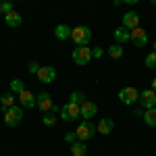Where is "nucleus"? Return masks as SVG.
<instances>
[{
    "instance_id": "obj_13",
    "label": "nucleus",
    "mask_w": 156,
    "mask_h": 156,
    "mask_svg": "<svg viewBox=\"0 0 156 156\" xmlns=\"http://www.w3.org/2000/svg\"><path fill=\"white\" fill-rule=\"evenodd\" d=\"M19 102H21V106H23V108H34L37 100H36V96H34L29 90H25L23 94H19Z\"/></svg>"
},
{
    "instance_id": "obj_4",
    "label": "nucleus",
    "mask_w": 156,
    "mask_h": 156,
    "mask_svg": "<svg viewBox=\"0 0 156 156\" xmlns=\"http://www.w3.org/2000/svg\"><path fill=\"white\" fill-rule=\"evenodd\" d=\"M23 121V108L21 106H12L9 110H4V123L6 127H17Z\"/></svg>"
},
{
    "instance_id": "obj_27",
    "label": "nucleus",
    "mask_w": 156,
    "mask_h": 156,
    "mask_svg": "<svg viewBox=\"0 0 156 156\" xmlns=\"http://www.w3.org/2000/svg\"><path fill=\"white\" fill-rule=\"evenodd\" d=\"M75 137H77V135H75V133H65V142H69V144H75Z\"/></svg>"
},
{
    "instance_id": "obj_23",
    "label": "nucleus",
    "mask_w": 156,
    "mask_h": 156,
    "mask_svg": "<svg viewBox=\"0 0 156 156\" xmlns=\"http://www.w3.org/2000/svg\"><path fill=\"white\" fill-rule=\"evenodd\" d=\"M11 90H12V92H17V94H23V92H25V83L21 81V79H12V81H11Z\"/></svg>"
},
{
    "instance_id": "obj_18",
    "label": "nucleus",
    "mask_w": 156,
    "mask_h": 156,
    "mask_svg": "<svg viewBox=\"0 0 156 156\" xmlns=\"http://www.w3.org/2000/svg\"><path fill=\"white\" fill-rule=\"evenodd\" d=\"M71 154L73 156H85L87 154L85 142H75V144H71Z\"/></svg>"
},
{
    "instance_id": "obj_11",
    "label": "nucleus",
    "mask_w": 156,
    "mask_h": 156,
    "mask_svg": "<svg viewBox=\"0 0 156 156\" xmlns=\"http://www.w3.org/2000/svg\"><path fill=\"white\" fill-rule=\"evenodd\" d=\"M123 27L125 29H135V27H140V15L135 11H129L123 15Z\"/></svg>"
},
{
    "instance_id": "obj_6",
    "label": "nucleus",
    "mask_w": 156,
    "mask_h": 156,
    "mask_svg": "<svg viewBox=\"0 0 156 156\" xmlns=\"http://www.w3.org/2000/svg\"><path fill=\"white\" fill-rule=\"evenodd\" d=\"M119 100L123 104H133V102L140 100V92H137L135 87H123L119 92Z\"/></svg>"
},
{
    "instance_id": "obj_9",
    "label": "nucleus",
    "mask_w": 156,
    "mask_h": 156,
    "mask_svg": "<svg viewBox=\"0 0 156 156\" xmlns=\"http://www.w3.org/2000/svg\"><path fill=\"white\" fill-rule=\"evenodd\" d=\"M131 42L137 48H144L146 44H148V34L142 27H135V29H131Z\"/></svg>"
},
{
    "instance_id": "obj_1",
    "label": "nucleus",
    "mask_w": 156,
    "mask_h": 156,
    "mask_svg": "<svg viewBox=\"0 0 156 156\" xmlns=\"http://www.w3.org/2000/svg\"><path fill=\"white\" fill-rule=\"evenodd\" d=\"M71 40L79 46V48H81V46H87L90 40H92V29H90L87 25H77V27H73Z\"/></svg>"
},
{
    "instance_id": "obj_2",
    "label": "nucleus",
    "mask_w": 156,
    "mask_h": 156,
    "mask_svg": "<svg viewBox=\"0 0 156 156\" xmlns=\"http://www.w3.org/2000/svg\"><path fill=\"white\" fill-rule=\"evenodd\" d=\"M96 125L92 123V121H81L79 125H77V129H75V135L79 137V142H87V140H92L94 137V133H96Z\"/></svg>"
},
{
    "instance_id": "obj_30",
    "label": "nucleus",
    "mask_w": 156,
    "mask_h": 156,
    "mask_svg": "<svg viewBox=\"0 0 156 156\" xmlns=\"http://www.w3.org/2000/svg\"><path fill=\"white\" fill-rule=\"evenodd\" d=\"M152 92H156V77L152 79Z\"/></svg>"
},
{
    "instance_id": "obj_17",
    "label": "nucleus",
    "mask_w": 156,
    "mask_h": 156,
    "mask_svg": "<svg viewBox=\"0 0 156 156\" xmlns=\"http://www.w3.org/2000/svg\"><path fill=\"white\" fill-rule=\"evenodd\" d=\"M4 21H6L9 27H19V25L23 23V17L17 11H12V12H9V15H4Z\"/></svg>"
},
{
    "instance_id": "obj_28",
    "label": "nucleus",
    "mask_w": 156,
    "mask_h": 156,
    "mask_svg": "<svg viewBox=\"0 0 156 156\" xmlns=\"http://www.w3.org/2000/svg\"><path fill=\"white\" fill-rule=\"evenodd\" d=\"M37 71H40V65H37V62H29V73L37 75Z\"/></svg>"
},
{
    "instance_id": "obj_20",
    "label": "nucleus",
    "mask_w": 156,
    "mask_h": 156,
    "mask_svg": "<svg viewBox=\"0 0 156 156\" xmlns=\"http://www.w3.org/2000/svg\"><path fill=\"white\" fill-rule=\"evenodd\" d=\"M0 104H2V110H9V108L15 106V96L12 94H4L0 98Z\"/></svg>"
},
{
    "instance_id": "obj_12",
    "label": "nucleus",
    "mask_w": 156,
    "mask_h": 156,
    "mask_svg": "<svg viewBox=\"0 0 156 156\" xmlns=\"http://www.w3.org/2000/svg\"><path fill=\"white\" fill-rule=\"evenodd\" d=\"M96 112H98V106L92 100H85L83 104H81V117L85 121H92V117H96Z\"/></svg>"
},
{
    "instance_id": "obj_22",
    "label": "nucleus",
    "mask_w": 156,
    "mask_h": 156,
    "mask_svg": "<svg viewBox=\"0 0 156 156\" xmlns=\"http://www.w3.org/2000/svg\"><path fill=\"white\" fill-rule=\"evenodd\" d=\"M69 100H71L73 104H79V106H81V104H83V102L87 100V98H85V94H83V92H73Z\"/></svg>"
},
{
    "instance_id": "obj_16",
    "label": "nucleus",
    "mask_w": 156,
    "mask_h": 156,
    "mask_svg": "<svg viewBox=\"0 0 156 156\" xmlns=\"http://www.w3.org/2000/svg\"><path fill=\"white\" fill-rule=\"evenodd\" d=\"M96 129H98V133H102V135H108V133L115 129V121L112 119H102L100 123L96 125Z\"/></svg>"
},
{
    "instance_id": "obj_10",
    "label": "nucleus",
    "mask_w": 156,
    "mask_h": 156,
    "mask_svg": "<svg viewBox=\"0 0 156 156\" xmlns=\"http://www.w3.org/2000/svg\"><path fill=\"white\" fill-rule=\"evenodd\" d=\"M36 106H40V110L42 112H48V110H52L54 108V104H52V98H50L48 92H42L40 96H36Z\"/></svg>"
},
{
    "instance_id": "obj_7",
    "label": "nucleus",
    "mask_w": 156,
    "mask_h": 156,
    "mask_svg": "<svg viewBox=\"0 0 156 156\" xmlns=\"http://www.w3.org/2000/svg\"><path fill=\"white\" fill-rule=\"evenodd\" d=\"M140 104H142L146 110L156 108V92H152V90H144V92H140Z\"/></svg>"
},
{
    "instance_id": "obj_25",
    "label": "nucleus",
    "mask_w": 156,
    "mask_h": 156,
    "mask_svg": "<svg viewBox=\"0 0 156 156\" xmlns=\"http://www.w3.org/2000/svg\"><path fill=\"white\" fill-rule=\"evenodd\" d=\"M0 12H2V15L12 12V4H11V2H0Z\"/></svg>"
},
{
    "instance_id": "obj_3",
    "label": "nucleus",
    "mask_w": 156,
    "mask_h": 156,
    "mask_svg": "<svg viewBox=\"0 0 156 156\" xmlns=\"http://www.w3.org/2000/svg\"><path fill=\"white\" fill-rule=\"evenodd\" d=\"M60 119L62 121H75L77 117H81V106L79 104H73V102H67L60 106Z\"/></svg>"
},
{
    "instance_id": "obj_24",
    "label": "nucleus",
    "mask_w": 156,
    "mask_h": 156,
    "mask_svg": "<svg viewBox=\"0 0 156 156\" xmlns=\"http://www.w3.org/2000/svg\"><path fill=\"white\" fill-rule=\"evenodd\" d=\"M146 67L148 69H156V52H150L146 56Z\"/></svg>"
},
{
    "instance_id": "obj_19",
    "label": "nucleus",
    "mask_w": 156,
    "mask_h": 156,
    "mask_svg": "<svg viewBox=\"0 0 156 156\" xmlns=\"http://www.w3.org/2000/svg\"><path fill=\"white\" fill-rule=\"evenodd\" d=\"M144 121H146L148 127H156V108L144 110Z\"/></svg>"
},
{
    "instance_id": "obj_29",
    "label": "nucleus",
    "mask_w": 156,
    "mask_h": 156,
    "mask_svg": "<svg viewBox=\"0 0 156 156\" xmlns=\"http://www.w3.org/2000/svg\"><path fill=\"white\" fill-rule=\"evenodd\" d=\"M54 121H56V119L48 115V117H44V125H46V127H52V125H54Z\"/></svg>"
},
{
    "instance_id": "obj_26",
    "label": "nucleus",
    "mask_w": 156,
    "mask_h": 156,
    "mask_svg": "<svg viewBox=\"0 0 156 156\" xmlns=\"http://www.w3.org/2000/svg\"><path fill=\"white\" fill-rule=\"evenodd\" d=\"M102 54H104V48H92V56L94 58H100Z\"/></svg>"
},
{
    "instance_id": "obj_21",
    "label": "nucleus",
    "mask_w": 156,
    "mask_h": 156,
    "mask_svg": "<svg viewBox=\"0 0 156 156\" xmlns=\"http://www.w3.org/2000/svg\"><path fill=\"white\" fill-rule=\"evenodd\" d=\"M106 52H108L110 58H121V56H123V46H121V44H115V46H110Z\"/></svg>"
},
{
    "instance_id": "obj_5",
    "label": "nucleus",
    "mask_w": 156,
    "mask_h": 156,
    "mask_svg": "<svg viewBox=\"0 0 156 156\" xmlns=\"http://www.w3.org/2000/svg\"><path fill=\"white\" fill-rule=\"evenodd\" d=\"M92 58H94L92 50L87 48V46H81V48L73 50V62H77V65H87Z\"/></svg>"
},
{
    "instance_id": "obj_15",
    "label": "nucleus",
    "mask_w": 156,
    "mask_h": 156,
    "mask_svg": "<svg viewBox=\"0 0 156 156\" xmlns=\"http://www.w3.org/2000/svg\"><path fill=\"white\" fill-rule=\"evenodd\" d=\"M71 34H73V29L65 23L56 25V29H54V36L58 37V40H71Z\"/></svg>"
},
{
    "instance_id": "obj_8",
    "label": "nucleus",
    "mask_w": 156,
    "mask_h": 156,
    "mask_svg": "<svg viewBox=\"0 0 156 156\" xmlns=\"http://www.w3.org/2000/svg\"><path fill=\"white\" fill-rule=\"evenodd\" d=\"M37 79H40L42 83H52V81L56 79V69H54V67H40Z\"/></svg>"
},
{
    "instance_id": "obj_14",
    "label": "nucleus",
    "mask_w": 156,
    "mask_h": 156,
    "mask_svg": "<svg viewBox=\"0 0 156 156\" xmlns=\"http://www.w3.org/2000/svg\"><path fill=\"white\" fill-rule=\"evenodd\" d=\"M112 36H115V40H117V44H125V42H131V31H127V29H125L123 25L115 29V34H112Z\"/></svg>"
},
{
    "instance_id": "obj_31",
    "label": "nucleus",
    "mask_w": 156,
    "mask_h": 156,
    "mask_svg": "<svg viewBox=\"0 0 156 156\" xmlns=\"http://www.w3.org/2000/svg\"><path fill=\"white\" fill-rule=\"evenodd\" d=\"M154 52H156V42H154Z\"/></svg>"
}]
</instances>
